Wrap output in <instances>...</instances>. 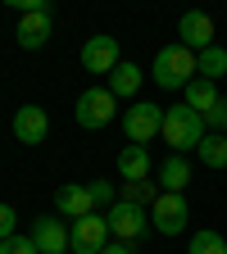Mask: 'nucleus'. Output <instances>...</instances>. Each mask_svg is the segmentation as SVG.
I'll return each instance as SVG.
<instances>
[{"label": "nucleus", "instance_id": "nucleus-1", "mask_svg": "<svg viewBox=\"0 0 227 254\" xmlns=\"http://www.w3.org/2000/svg\"><path fill=\"white\" fill-rule=\"evenodd\" d=\"M150 77H154V86H164V91H186L191 82H196V50H186L182 41L164 46L154 55Z\"/></svg>", "mask_w": 227, "mask_h": 254}, {"label": "nucleus", "instance_id": "nucleus-2", "mask_svg": "<svg viewBox=\"0 0 227 254\" xmlns=\"http://www.w3.org/2000/svg\"><path fill=\"white\" fill-rule=\"evenodd\" d=\"M205 136H209V127H205V118L191 109V105H168V109H164V141L173 145V154L200 150Z\"/></svg>", "mask_w": 227, "mask_h": 254}, {"label": "nucleus", "instance_id": "nucleus-3", "mask_svg": "<svg viewBox=\"0 0 227 254\" xmlns=\"http://www.w3.org/2000/svg\"><path fill=\"white\" fill-rule=\"evenodd\" d=\"M77 127H86V132H100V127H109L118 118V100H114V91L109 86H86L77 95V109H73Z\"/></svg>", "mask_w": 227, "mask_h": 254}, {"label": "nucleus", "instance_id": "nucleus-4", "mask_svg": "<svg viewBox=\"0 0 227 254\" xmlns=\"http://www.w3.org/2000/svg\"><path fill=\"white\" fill-rule=\"evenodd\" d=\"M105 222H109V236H114V241H123V245H137V241L150 232V209L118 200V204L105 213Z\"/></svg>", "mask_w": 227, "mask_h": 254}, {"label": "nucleus", "instance_id": "nucleus-5", "mask_svg": "<svg viewBox=\"0 0 227 254\" xmlns=\"http://www.w3.org/2000/svg\"><path fill=\"white\" fill-rule=\"evenodd\" d=\"M123 132H127V141H132V145L154 141L159 132H164V109L150 105V100H137L132 109H123Z\"/></svg>", "mask_w": 227, "mask_h": 254}, {"label": "nucleus", "instance_id": "nucleus-6", "mask_svg": "<svg viewBox=\"0 0 227 254\" xmlns=\"http://www.w3.org/2000/svg\"><path fill=\"white\" fill-rule=\"evenodd\" d=\"M186 218H191V204H186V195H173V190H159V200L150 204V227L164 236H182Z\"/></svg>", "mask_w": 227, "mask_h": 254}, {"label": "nucleus", "instance_id": "nucleus-7", "mask_svg": "<svg viewBox=\"0 0 227 254\" xmlns=\"http://www.w3.org/2000/svg\"><path fill=\"white\" fill-rule=\"evenodd\" d=\"M109 245V222H105V213H86V218H77L73 227H69V250L73 254H100Z\"/></svg>", "mask_w": 227, "mask_h": 254}, {"label": "nucleus", "instance_id": "nucleus-8", "mask_svg": "<svg viewBox=\"0 0 227 254\" xmlns=\"http://www.w3.org/2000/svg\"><path fill=\"white\" fill-rule=\"evenodd\" d=\"M50 32H55V9L50 5L32 9V14H18V46L23 50H41L50 41Z\"/></svg>", "mask_w": 227, "mask_h": 254}, {"label": "nucleus", "instance_id": "nucleus-9", "mask_svg": "<svg viewBox=\"0 0 227 254\" xmlns=\"http://www.w3.org/2000/svg\"><path fill=\"white\" fill-rule=\"evenodd\" d=\"M177 41L186 46V50H209V46H218L214 41V18L209 14H200V9H191V14H182V23H177Z\"/></svg>", "mask_w": 227, "mask_h": 254}, {"label": "nucleus", "instance_id": "nucleus-10", "mask_svg": "<svg viewBox=\"0 0 227 254\" xmlns=\"http://www.w3.org/2000/svg\"><path fill=\"white\" fill-rule=\"evenodd\" d=\"M14 136H18V145H41V141L50 136L46 109H41V105H23V109L14 114Z\"/></svg>", "mask_w": 227, "mask_h": 254}, {"label": "nucleus", "instance_id": "nucleus-11", "mask_svg": "<svg viewBox=\"0 0 227 254\" xmlns=\"http://www.w3.org/2000/svg\"><path fill=\"white\" fill-rule=\"evenodd\" d=\"M118 37H91L82 46V68L86 73H114L118 68Z\"/></svg>", "mask_w": 227, "mask_h": 254}, {"label": "nucleus", "instance_id": "nucleus-12", "mask_svg": "<svg viewBox=\"0 0 227 254\" xmlns=\"http://www.w3.org/2000/svg\"><path fill=\"white\" fill-rule=\"evenodd\" d=\"M32 241H37V250L41 254H64L69 250V227L55 218V213H46V218H37L32 222V232H27Z\"/></svg>", "mask_w": 227, "mask_h": 254}, {"label": "nucleus", "instance_id": "nucleus-13", "mask_svg": "<svg viewBox=\"0 0 227 254\" xmlns=\"http://www.w3.org/2000/svg\"><path fill=\"white\" fill-rule=\"evenodd\" d=\"M55 209H59V218H86V213H95V204H91V190L86 186H77V182H64L59 190H55Z\"/></svg>", "mask_w": 227, "mask_h": 254}, {"label": "nucleus", "instance_id": "nucleus-14", "mask_svg": "<svg viewBox=\"0 0 227 254\" xmlns=\"http://www.w3.org/2000/svg\"><path fill=\"white\" fill-rule=\"evenodd\" d=\"M118 177L123 182H150V150L146 145H123L118 150Z\"/></svg>", "mask_w": 227, "mask_h": 254}, {"label": "nucleus", "instance_id": "nucleus-15", "mask_svg": "<svg viewBox=\"0 0 227 254\" xmlns=\"http://www.w3.org/2000/svg\"><path fill=\"white\" fill-rule=\"evenodd\" d=\"M186 186H191V164H186V154H168L164 164H159V190L182 195Z\"/></svg>", "mask_w": 227, "mask_h": 254}, {"label": "nucleus", "instance_id": "nucleus-16", "mask_svg": "<svg viewBox=\"0 0 227 254\" xmlns=\"http://www.w3.org/2000/svg\"><path fill=\"white\" fill-rule=\"evenodd\" d=\"M182 95H186L182 105H191V109H196L200 118H209V114H214V109L223 105V95H218V86H214V82H205V77H196V82H191V86H186Z\"/></svg>", "mask_w": 227, "mask_h": 254}, {"label": "nucleus", "instance_id": "nucleus-17", "mask_svg": "<svg viewBox=\"0 0 227 254\" xmlns=\"http://www.w3.org/2000/svg\"><path fill=\"white\" fill-rule=\"evenodd\" d=\"M141 82H146V77H141V68H137L132 59H123L118 68L109 73V91H114V100H127V95H137V91H141Z\"/></svg>", "mask_w": 227, "mask_h": 254}, {"label": "nucleus", "instance_id": "nucleus-18", "mask_svg": "<svg viewBox=\"0 0 227 254\" xmlns=\"http://www.w3.org/2000/svg\"><path fill=\"white\" fill-rule=\"evenodd\" d=\"M223 73H227V50H223V46H209V50H200V55H196V77L218 82Z\"/></svg>", "mask_w": 227, "mask_h": 254}, {"label": "nucleus", "instance_id": "nucleus-19", "mask_svg": "<svg viewBox=\"0 0 227 254\" xmlns=\"http://www.w3.org/2000/svg\"><path fill=\"white\" fill-rule=\"evenodd\" d=\"M200 164L205 168H227V136H218V132H209L205 141H200Z\"/></svg>", "mask_w": 227, "mask_h": 254}, {"label": "nucleus", "instance_id": "nucleus-20", "mask_svg": "<svg viewBox=\"0 0 227 254\" xmlns=\"http://www.w3.org/2000/svg\"><path fill=\"white\" fill-rule=\"evenodd\" d=\"M118 200H127V204H141V209H150L154 200H159V182H123V195Z\"/></svg>", "mask_w": 227, "mask_h": 254}, {"label": "nucleus", "instance_id": "nucleus-21", "mask_svg": "<svg viewBox=\"0 0 227 254\" xmlns=\"http://www.w3.org/2000/svg\"><path fill=\"white\" fill-rule=\"evenodd\" d=\"M186 254H227V241H223V232L205 227V232L191 236V250H186Z\"/></svg>", "mask_w": 227, "mask_h": 254}, {"label": "nucleus", "instance_id": "nucleus-22", "mask_svg": "<svg viewBox=\"0 0 227 254\" xmlns=\"http://www.w3.org/2000/svg\"><path fill=\"white\" fill-rule=\"evenodd\" d=\"M86 190H91V204H95V209H114V204H118V190H114V182H105V177H95Z\"/></svg>", "mask_w": 227, "mask_h": 254}, {"label": "nucleus", "instance_id": "nucleus-23", "mask_svg": "<svg viewBox=\"0 0 227 254\" xmlns=\"http://www.w3.org/2000/svg\"><path fill=\"white\" fill-rule=\"evenodd\" d=\"M0 254H41V250L32 236H9V241H0Z\"/></svg>", "mask_w": 227, "mask_h": 254}, {"label": "nucleus", "instance_id": "nucleus-24", "mask_svg": "<svg viewBox=\"0 0 227 254\" xmlns=\"http://www.w3.org/2000/svg\"><path fill=\"white\" fill-rule=\"evenodd\" d=\"M9 236H18V213L9 204H0V241H9Z\"/></svg>", "mask_w": 227, "mask_h": 254}, {"label": "nucleus", "instance_id": "nucleus-25", "mask_svg": "<svg viewBox=\"0 0 227 254\" xmlns=\"http://www.w3.org/2000/svg\"><path fill=\"white\" fill-rule=\"evenodd\" d=\"M100 254H132V245H123V241H114V245H105Z\"/></svg>", "mask_w": 227, "mask_h": 254}, {"label": "nucleus", "instance_id": "nucleus-26", "mask_svg": "<svg viewBox=\"0 0 227 254\" xmlns=\"http://www.w3.org/2000/svg\"><path fill=\"white\" fill-rule=\"evenodd\" d=\"M223 114H227V95H223Z\"/></svg>", "mask_w": 227, "mask_h": 254}]
</instances>
